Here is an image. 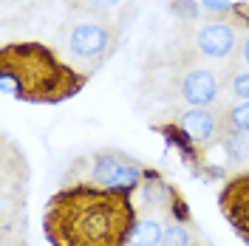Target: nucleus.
<instances>
[{
    "label": "nucleus",
    "mask_w": 249,
    "mask_h": 246,
    "mask_svg": "<svg viewBox=\"0 0 249 246\" xmlns=\"http://www.w3.org/2000/svg\"><path fill=\"white\" fill-rule=\"evenodd\" d=\"M139 207L133 193L77 181L57 190L43 212L48 246H130Z\"/></svg>",
    "instance_id": "f257e3e1"
},
{
    "label": "nucleus",
    "mask_w": 249,
    "mask_h": 246,
    "mask_svg": "<svg viewBox=\"0 0 249 246\" xmlns=\"http://www.w3.org/2000/svg\"><path fill=\"white\" fill-rule=\"evenodd\" d=\"M91 79L46 43H6L0 48V85L3 93L31 105H60L74 99Z\"/></svg>",
    "instance_id": "f03ea898"
},
{
    "label": "nucleus",
    "mask_w": 249,
    "mask_h": 246,
    "mask_svg": "<svg viewBox=\"0 0 249 246\" xmlns=\"http://www.w3.org/2000/svg\"><path fill=\"white\" fill-rule=\"evenodd\" d=\"M119 37L122 31L110 17L88 15V12H68L57 34L65 54L88 68H99L108 60L119 46Z\"/></svg>",
    "instance_id": "7ed1b4c3"
},
{
    "label": "nucleus",
    "mask_w": 249,
    "mask_h": 246,
    "mask_svg": "<svg viewBox=\"0 0 249 246\" xmlns=\"http://www.w3.org/2000/svg\"><path fill=\"white\" fill-rule=\"evenodd\" d=\"M144 170L133 156L122 150H96L91 156V184L108 187V190H122V193H136L144 181Z\"/></svg>",
    "instance_id": "20e7f679"
},
{
    "label": "nucleus",
    "mask_w": 249,
    "mask_h": 246,
    "mask_svg": "<svg viewBox=\"0 0 249 246\" xmlns=\"http://www.w3.org/2000/svg\"><path fill=\"white\" fill-rule=\"evenodd\" d=\"M238 46H241L238 26L227 23V20H215V17H210V23L198 26L196 34H193L196 54L210 57V60H230L232 62L235 54H238Z\"/></svg>",
    "instance_id": "39448f33"
},
{
    "label": "nucleus",
    "mask_w": 249,
    "mask_h": 246,
    "mask_svg": "<svg viewBox=\"0 0 249 246\" xmlns=\"http://www.w3.org/2000/svg\"><path fill=\"white\" fill-rule=\"evenodd\" d=\"M218 210L235 235L249 246V170L232 176L218 193Z\"/></svg>",
    "instance_id": "423d86ee"
},
{
    "label": "nucleus",
    "mask_w": 249,
    "mask_h": 246,
    "mask_svg": "<svg viewBox=\"0 0 249 246\" xmlns=\"http://www.w3.org/2000/svg\"><path fill=\"white\" fill-rule=\"evenodd\" d=\"M176 122H178V127H181L201 150H210V147L218 144L221 136H224L221 110H213V108H190V110H184Z\"/></svg>",
    "instance_id": "0eeeda50"
},
{
    "label": "nucleus",
    "mask_w": 249,
    "mask_h": 246,
    "mask_svg": "<svg viewBox=\"0 0 249 246\" xmlns=\"http://www.w3.org/2000/svg\"><path fill=\"white\" fill-rule=\"evenodd\" d=\"M221 93V79L210 68H187L178 79V96L193 108H213Z\"/></svg>",
    "instance_id": "6e6552de"
},
{
    "label": "nucleus",
    "mask_w": 249,
    "mask_h": 246,
    "mask_svg": "<svg viewBox=\"0 0 249 246\" xmlns=\"http://www.w3.org/2000/svg\"><path fill=\"white\" fill-rule=\"evenodd\" d=\"M153 130L159 133V136H164V141H167V147H173V150H178V156H181V161H184V167L196 176V178H201L204 176V167H207V158H204V153L207 150H201L193 139L187 136L184 130L178 127V122H161V124H153Z\"/></svg>",
    "instance_id": "1a4fd4ad"
},
{
    "label": "nucleus",
    "mask_w": 249,
    "mask_h": 246,
    "mask_svg": "<svg viewBox=\"0 0 249 246\" xmlns=\"http://www.w3.org/2000/svg\"><path fill=\"white\" fill-rule=\"evenodd\" d=\"M164 238V224L159 215H139V224L133 227L130 246H161Z\"/></svg>",
    "instance_id": "9d476101"
},
{
    "label": "nucleus",
    "mask_w": 249,
    "mask_h": 246,
    "mask_svg": "<svg viewBox=\"0 0 249 246\" xmlns=\"http://www.w3.org/2000/svg\"><path fill=\"white\" fill-rule=\"evenodd\" d=\"M221 127L227 133H249V102H238L232 108L221 110Z\"/></svg>",
    "instance_id": "9b49d317"
},
{
    "label": "nucleus",
    "mask_w": 249,
    "mask_h": 246,
    "mask_svg": "<svg viewBox=\"0 0 249 246\" xmlns=\"http://www.w3.org/2000/svg\"><path fill=\"white\" fill-rule=\"evenodd\" d=\"M196 244H198V241H196L190 224H167V227H164L161 246H196Z\"/></svg>",
    "instance_id": "f8f14e48"
},
{
    "label": "nucleus",
    "mask_w": 249,
    "mask_h": 246,
    "mask_svg": "<svg viewBox=\"0 0 249 246\" xmlns=\"http://www.w3.org/2000/svg\"><path fill=\"white\" fill-rule=\"evenodd\" d=\"M119 3H122V0H68V12H88V15L110 17V12H113Z\"/></svg>",
    "instance_id": "ddd939ff"
},
{
    "label": "nucleus",
    "mask_w": 249,
    "mask_h": 246,
    "mask_svg": "<svg viewBox=\"0 0 249 246\" xmlns=\"http://www.w3.org/2000/svg\"><path fill=\"white\" fill-rule=\"evenodd\" d=\"M218 144L227 150V156L232 161H241L249 156V133H227V136H221Z\"/></svg>",
    "instance_id": "4468645a"
},
{
    "label": "nucleus",
    "mask_w": 249,
    "mask_h": 246,
    "mask_svg": "<svg viewBox=\"0 0 249 246\" xmlns=\"http://www.w3.org/2000/svg\"><path fill=\"white\" fill-rule=\"evenodd\" d=\"M227 82H230V93H232L238 102H249V68L235 71Z\"/></svg>",
    "instance_id": "2eb2a0df"
},
{
    "label": "nucleus",
    "mask_w": 249,
    "mask_h": 246,
    "mask_svg": "<svg viewBox=\"0 0 249 246\" xmlns=\"http://www.w3.org/2000/svg\"><path fill=\"white\" fill-rule=\"evenodd\" d=\"M241 68H249V31H244V34H241L238 54H235V60L227 65V77H224V79H230L235 71H241Z\"/></svg>",
    "instance_id": "dca6fc26"
},
{
    "label": "nucleus",
    "mask_w": 249,
    "mask_h": 246,
    "mask_svg": "<svg viewBox=\"0 0 249 246\" xmlns=\"http://www.w3.org/2000/svg\"><path fill=\"white\" fill-rule=\"evenodd\" d=\"M227 23H232L238 29L249 31V3H232V9H230V15L224 17Z\"/></svg>",
    "instance_id": "f3484780"
},
{
    "label": "nucleus",
    "mask_w": 249,
    "mask_h": 246,
    "mask_svg": "<svg viewBox=\"0 0 249 246\" xmlns=\"http://www.w3.org/2000/svg\"><path fill=\"white\" fill-rule=\"evenodd\" d=\"M173 12L178 15V20H196L198 17V3L196 0H173Z\"/></svg>",
    "instance_id": "a211bd4d"
},
{
    "label": "nucleus",
    "mask_w": 249,
    "mask_h": 246,
    "mask_svg": "<svg viewBox=\"0 0 249 246\" xmlns=\"http://www.w3.org/2000/svg\"><path fill=\"white\" fill-rule=\"evenodd\" d=\"M232 3L235 0H201V6L210 12V17H215V20H224V17L230 15Z\"/></svg>",
    "instance_id": "6ab92c4d"
},
{
    "label": "nucleus",
    "mask_w": 249,
    "mask_h": 246,
    "mask_svg": "<svg viewBox=\"0 0 249 246\" xmlns=\"http://www.w3.org/2000/svg\"><path fill=\"white\" fill-rule=\"evenodd\" d=\"M196 246H201V244H196Z\"/></svg>",
    "instance_id": "aec40b11"
}]
</instances>
